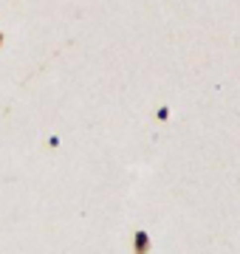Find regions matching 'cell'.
I'll return each mask as SVG.
<instances>
[{"mask_svg":"<svg viewBox=\"0 0 240 254\" xmlns=\"http://www.w3.org/2000/svg\"><path fill=\"white\" fill-rule=\"evenodd\" d=\"M133 252L136 254H147L150 252V235L147 232H136V235H133Z\"/></svg>","mask_w":240,"mask_h":254,"instance_id":"1","label":"cell"},{"mask_svg":"<svg viewBox=\"0 0 240 254\" xmlns=\"http://www.w3.org/2000/svg\"><path fill=\"white\" fill-rule=\"evenodd\" d=\"M3 40H6V34H3V31H0V48H3Z\"/></svg>","mask_w":240,"mask_h":254,"instance_id":"2","label":"cell"}]
</instances>
